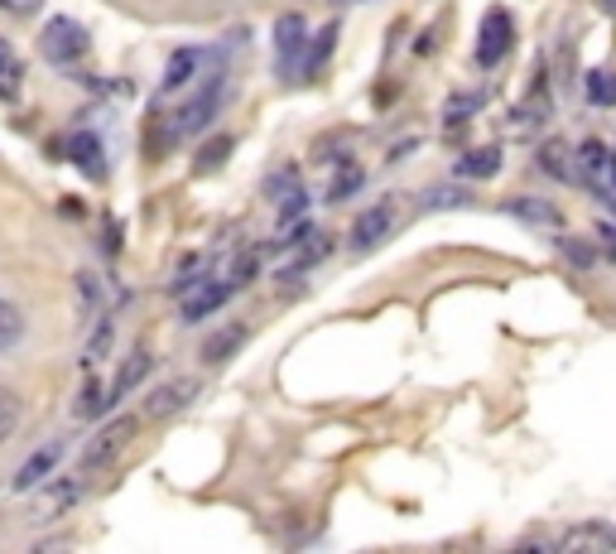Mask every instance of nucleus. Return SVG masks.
Here are the masks:
<instances>
[{"instance_id":"nucleus-1","label":"nucleus","mask_w":616,"mask_h":554,"mask_svg":"<svg viewBox=\"0 0 616 554\" xmlns=\"http://www.w3.org/2000/svg\"><path fill=\"white\" fill-rule=\"evenodd\" d=\"M221 102H227V63H217V73L207 77L193 97L179 102L174 121H169V136H174V140H193V136H203V130H213Z\"/></svg>"},{"instance_id":"nucleus-2","label":"nucleus","mask_w":616,"mask_h":554,"mask_svg":"<svg viewBox=\"0 0 616 554\" xmlns=\"http://www.w3.org/2000/svg\"><path fill=\"white\" fill-rule=\"evenodd\" d=\"M169 289H174V299H179V319L183 323L213 319V313L236 295V285L227 280V275H198V280H179Z\"/></svg>"},{"instance_id":"nucleus-3","label":"nucleus","mask_w":616,"mask_h":554,"mask_svg":"<svg viewBox=\"0 0 616 554\" xmlns=\"http://www.w3.org/2000/svg\"><path fill=\"white\" fill-rule=\"evenodd\" d=\"M39 54L54 63V68H73V63H83L91 54V34L68 15H54L39 30Z\"/></svg>"},{"instance_id":"nucleus-4","label":"nucleus","mask_w":616,"mask_h":554,"mask_svg":"<svg viewBox=\"0 0 616 554\" xmlns=\"http://www.w3.org/2000/svg\"><path fill=\"white\" fill-rule=\"evenodd\" d=\"M130 439H136V415H116L111 425H101L97 439L83 448V464H77V472H83V478H97V472H107L116 458L126 454Z\"/></svg>"},{"instance_id":"nucleus-5","label":"nucleus","mask_w":616,"mask_h":554,"mask_svg":"<svg viewBox=\"0 0 616 554\" xmlns=\"http://www.w3.org/2000/svg\"><path fill=\"white\" fill-rule=\"evenodd\" d=\"M396 217H400V198H376V203H371V207H361L357 222H352L347 246L357 251V256H366V251H376L390 232H396Z\"/></svg>"},{"instance_id":"nucleus-6","label":"nucleus","mask_w":616,"mask_h":554,"mask_svg":"<svg viewBox=\"0 0 616 554\" xmlns=\"http://www.w3.org/2000/svg\"><path fill=\"white\" fill-rule=\"evenodd\" d=\"M510 49H516V20L501 6H491L477 24V54L472 58H477V68H501Z\"/></svg>"},{"instance_id":"nucleus-7","label":"nucleus","mask_w":616,"mask_h":554,"mask_svg":"<svg viewBox=\"0 0 616 554\" xmlns=\"http://www.w3.org/2000/svg\"><path fill=\"white\" fill-rule=\"evenodd\" d=\"M83 472H73V478H44L34 487V507H30V516L34 521H58V516H68V511L77 507V497H83Z\"/></svg>"},{"instance_id":"nucleus-8","label":"nucleus","mask_w":616,"mask_h":554,"mask_svg":"<svg viewBox=\"0 0 616 554\" xmlns=\"http://www.w3.org/2000/svg\"><path fill=\"white\" fill-rule=\"evenodd\" d=\"M559 550H569V554H616V525H607V521L569 525V531L559 535Z\"/></svg>"},{"instance_id":"nucleus-9","label":"nucleus","mask_w":616,"mask_h":554,"mask_svg":"<svg viewBox=\"0 0 616 554\" xmlns=\"http://www.w3.org/2000/svg\"><path fill=\"white\" fill-rule=\"evenodd\" d=\"M193 395H198V381H193V376H174V381H164V386H154V391H150V401H145V419H169V415L188 411V405H193Z\"/></svg>"},{"instance_id":"nucleus-10","label":"nucleus","mask_w":616,"mask_h":554,"mask_svg":"<svg viewBox=\"0 0 616 554\" xmlns=\"http://www.w3.org/2000/svg\"><path fill=\"white\" fill-rule=\"evenodd\" d=\"M63 454H68V444H63V439H48L44 448H34V454L20 464V472H15V492H34L44 478H54L58 464H63Z\"/></svg>"},{"instance_id":"nucleus-11","label":"nucleus","mask_w":616,"mask_h":554,"mask_svg":"<svg viewBox=\"0 0 616 554\" xmlns=\"http://www.w3.org/2000/svg\"><path fill=\"white\" fill-rule=\"evenodd\" d=\"M304 39H309V20L290 10V15L274 20V54H280V73H290L299 54H304Z\"/></svg>"},{"instance_id":"nucleus-12","label":"nucleus","mask_w":616,"mask_h":554,"mask_svg":"<svg viewBox=\"0 0 616 554\" xmlns=\"http://www.w3.org/2000/svg\"><path fill=\"white\" fill-rule=\"evenodd\" d=\"M68 160L83 169L87 179H107V145L97 140V130H77V136H68Z\"/></svg>"},{"instance_id":"nucleus-13","label":"nucleus","mask_w":616,"mask_h":554,"mask_svg":"<svg viewBox=\"0 0 616 554\" xmlns=\"http://www.w3.org/2000/svg\"><path fill=\"white\" fill-rule=\"evenodd\" d=\"M457 179H496L501 174V145H477V150H467L463 160H457V169H453Z\"/></svg>"},{"instance_id":"nucleus-14","label":"nucleus","mask_w":616,"mask_h":554,"mask_svg":"<svg viewBox=\"0 0 616 554\" xmlns=\"http://www.w3.org/2000/svg\"><path fill=\"white\" fill-rule=\"evenodd\" d=\"M198 63H203V49H174L169 63H164L160 92H183V87H188V77L198 73Z\"/></svg>"},{"instance_id":"nucleus-15","label":"nucleus","mask_w":616,"mask_h":554,"mask_svg":"<svg viewBox=\"0 0 616 554\" xmlns=\"http://www.w3.org/2000/svg\"><path fill=\"white\" fill-rule=\"evenodd\" d=\"M241 342H246V323H221L217 333L203 342V362H207V366H221L236 348H241Z\"/></svg>"},{"instance_id":"nucleus-16","label":"nucleus","mask_w":616,"mask_h":554,"mask_svg":"<svg viewBox=\"0 0 616 554\" xmlns=\"http://www.w3.org/2000/svg\"><path fill=\"white\" fill-rule=\"evenodd\" d=\"M510 213H516L520 222H534V227H559L563 213L554 203H544V198H530V193H520V198H510Z\"/></svg>"},{"instance_id":"nucleus-17","label":"nucleus","mask_w":616,"mask_h":554,"mask_svg":"<svg viewBox=\"0 0 616 554\" xmlns=\"http://www.w3.org/2000/svg\"><path fill=\"white\" fill-rule=\"evenodd\" d=\"M145 376H150V352L140 348V352H130V358H126V366H121V376H116V386L107 391V395H111V405H116V401H126V395L136 391L140 381H145Z\"/></svg>"},{"instance_id":"nucleus-18","label":"nucleus","mask_w":616,"mask_h":554,"mask_svg":"<svg viewBox=\"0 0 616 554\" xmlns=\"http://www.w3.org/2000/svg\"><path fill=\"white\" fill-rule=\"evenodd\" d=\"M540 169L549 179H559V183H579V169H573V160H569V145L563 140H549L544 150H540Z\"/></svg>"},{"instance_id":"nucleus-19","label":"nucleus","mask_w":616,"mask_h":554,"mask_svg":"<svg viewBox=\"0 0 616 554\" xmlns=\"http://www.w3.org/2000/svg\"><path fill=\"white\" fill-rule=\"evenodd\" d=\"M24 333H30V323H24V313L10 305L6 295H0V352H15L20 342H24Z\"/></svg>"},{"instance_id":"nucleus-20","label":"nucleus","mask_w":616,"mask_h":554,"mask_svg":"<svg viewBox=\"0 0 616 554\" xmlns=\"http://www.w3.org/2000/svg\"><path fill=\"white\" fill-rule=\"evenodd\" d=\"M304 213H309V193H304V183H294V189L274 193V217H280V227H290V222H299Z\"/></svg>"},{"instance_id":"nucleus-21","label":"nucleus","mask_w":616,"mask_h":554,"mask_svg":"<svg viewBox=\"0 0 616 554\" xmlns=\"http://www.w3.org/2000/svg\"><path fill=\"white\" fill-rule=\"evenodd\" d=\"M111 338H116V328H111L107 313H101L97 328H91V338H87V348H83V366H87V372H91V366H97V362L111 352Z\"/></svg>"},{"instance_id":"nucleus-22","label":"nucleus","mask_w":616,"mask_h":554,"mask_svg":"<svg viewBox=\"0 0 616 554\" xmlns=\"http://www.w3.org/2000/svg\"><path fill=\"white\" fill-rule=\"evenodd\" d=\"M607 164H612V150L602 140H583L579 145V169H587V183H597L602 174H607Z\"/></svg>"},{"instance_id":"nucleus-23","label":"nucleus","mask_w":616,"mask_h":554,"mask_svg":"<svg viewBox=\"0 0 616 554\" xmlns=\"http://www.w3.org/2000/svg\"><path fill=\"white\" fill-rule=\"evenodd\" d=\"M424 207L439 213V207H472V189H457V183H434L424 193Z\"/></svg>"},{"instance_id":"nucleus-24","label":"nucleus","mask_w":616,"mask_h":554,"mask_svg":"<svg viewBox=\"0 0 616 554\" xmlns=\"http://www.w3.org/2000/svg\"><path fill=\"white\" fill-rule=\"evenodd\" d=\"M549 121V102H520V107L516 111H510V126H516L520 130V136H534V130H540Z\"/></svg>"},{"instance_id":"nucleus-25","label":"nucleus","mask_w":616,"mask_h":554,"mask_svg":"<svg viewBox=\"0 0 616 554\" xmlns=\"http://www.w3.org/2000/svg\"><path fill=\"white\" fill-rule=\"evenodd\" d=\"M20 419H24V401H20V391L0 386V444H6L10 434L20 429Z\"/></svg>"},{"instance_id":"nucleus-26","label":"nucleus","mask_w":616,"mask_h":554,"mask_svg":"<svg viewBox=\"0 0 616 554\" xmlns=\"http://www.w3.org/2000/svg\"><path fill=\"white\" fill-rule=\"evenodd\" d=\"M107 381H101V376H87V386H83V401H77V415H83V419H97L101 411H107Z\"/></svg>"},{"instance_id":"nucleus-27","label":"nucleus","mask_w":616,"mask_h":554,"mask_svg":"<svg viewBox=\"0 0 616 554\" xmlns=\"http://www.w3.org/2000/svg\"><path fill=\"white\" fill-rule=\"evenodd\" d=\"M482 107H487V92H463V97H453L449 107H443V121L457 126V121H467V116L482 111Z\"/></svg>"},{"instance_id":"nucleus-28","label":"nucleus","mask_w":616,"mask_h":554,"mask_svg":"<svg viewBox=\"0 0 616 554\" xmlns=\"http://www.w3.org/2000/svg\"><path fill=\"white\" fill-rule=\"evenodd\" d=\"M337 169H343V174H337L333 183H327V203H337V198H347L352 189H361V183H366V169H357V164H337Z\"/></svg>"},{"instance_id":"nucleus-29","label":"nucleus","mask_w":616,"mask_h":554,"mask_svg":"<svg viewBox=\"0 0 616 554\" xmlns=\"http://www.w3.org/2000/svg\"><path fill=\"white\" fill-rule=\"evenodd\" d=\"M333 39H337V24H327V30H323L318 39H313V49H309V58H304V73H309V77L327 63V54H333Z\"/></svg>"},{"instance_id":"nucleus-30","label":"nucleus","mask_w":616,"mask_h":554,"mask_svg":"<svg viewBox=\"0 0 616 554\" xmlns=\"http://www.w3.org/2000/svg\"><path fill=\"white\" fill-rule=\"evenodd\" d=\"M256 270H260V260L251 256V251H241V256H236V260H231V270H227V280H231L236 289H241V285H251V280H256Z\"/></svg>"},{"instance_id":"nucleus-31","label":"nucleus","mask_w":616,"mask_h":554,"mask_svg":"<svg viewBox=\"0 0 616 554\" xmlns=\"http://www.w3.org/2000/svg\"><path fill=\"white\" fill-rule=\"evenodd\" d=\"M587 102H597V107H612V102H616L607 73H587Z\"/></svg>"},{"instance_id":"nucleus-32","label":"nucleus","mask_w":616,"mask_h":554,"mask_svg":"<svg viewBox=\"0 0 616 554\" xmlns=\"http://www.w3.org/2000/svg\"><path fill=\"white\" fill-rule=\"evenodd\" d=\"M20 87H24V68H20V58H15V63H6V68H0V97L15 102Z\"/></svg>"},{"instance_id":"nucleus-33","label":"nucleus","mask_w":616,"mask_h":554,"mask_svg":"<svg viewBox=\"0 0 616 554\" xmlns=\"http://www.w3.org/2000/svg\"><path fill=\"white\" fill-rule=\"evenodd\" d=\"M559 251L573 260V266H593V260H597V251H587V242H579V236H563Z\"/></svg>"},{"instance_id":"nucleus-34","label":"nucleus","mask_w":616,"mask_h":554,"mask_svg":"<svg viewBox=\"0 0 616 554\" xmlns=\"http://www.w3.org/2000/svg\"><path fill=\"white\" fill-rule=\"evenodd\" d=\"M227 150H231V140H217V145H207V150L198 155V169H213V164H221V160H227Z\"/></svg>"},{"instance_id":"nucleus-35","label":"nucleus","mask_w":616,"mask_h":554,"mask_svg":"<svg viewBox=\"0 0 616 554\" xmlns=\"http://www.w3.org/2000/svg\"><path fill=\"white\" fill-rule=\"evenodd\" d=\"M602 242H607V256L616 260V227H602Z\"/></svg>"},{"instance_id":"nucleus-36","label":"nucleus","mask_w":616,"mask_h":554,"mask_svg":"<svg viewBox=\"0 0 616 554\" xmlns=\"http://www.w3.org/2000/svg\"><path fill=\"white\" fill-rule=\"evenodd\" d=\"M6 63H15V49H10L6 39H0V68H6Z\"/></svg>"},{"instance_id":"nucleus-37","label":"nucleus","mask_w":616,"mask_h":554,"mask_svg":"<svg viewBox=\"0 0 616 554\" xmlns=\"http://www.w3.org/2000/svg\"><path fill=\"white\" fill-rule=\"evenodd\" d=\"M0 6H10V0H0Z\"/></svg>"}]
</instances>
